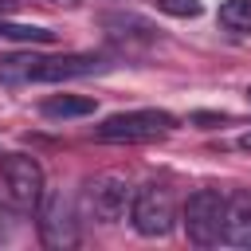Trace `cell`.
Masks as SVG:
<instances>
[{
	"label": "cell",
	"instance_id": "9",
	"mask_svg": "<svg viewBox=\"0 0 251 251\" xmlns=\"http://www.w3.org/2000/svg\"><path fill=\"white\" fill-rule=\"evenodd\" d=\"M94 114V98L86 94H55L43 102V118H86Z\"/></svg>",
	"mask_w": 251,
	"mask_h": 251
},
{
	"label": "cell",
	"instance_id": "8",
	"mask_svg": "<svg viewBox=\"0 0 251 251\" xmlns=\"http://www.w3.org/2000/svg\"><path fill=\"white\" fill-rule=\"evenodd\" d=\"M224 239L235 247H251V192H231L224 208Z\"/></svg>",
	"mask_w": 251,
	"mask_h": 251
},
{
	"label": "cell",
	"instance_id": "3",
	"mask_svg": "<svg viewBox=\"0 0 251 251\" xmlns=\"http://www.w3.org/2000/svg\"><path fill=\"white\" fill-rule=\"evenodd\" d=\"M129 220H133V227H137L141 235H149V239L169 235V231L176 227V200H173V192H169L165 184H157V180L133 188Z\"/></svg>",
	"mask_w": 251,
	"mask_h": 251
},
{
	"label": "cell",
	"instance_id": "12",
	"mask_svg": "<svg viewBox=\"0 0 251 251\" xmlns=\"http://www.w3.org/2000/svg\"><path fill=\"white\" fill-rule=\"evenodd\" d=\"M157 8H161L165 16H176V20L200 16V0H157Z\"/></svg>",
	"mask_w": 251,
	"mask_h": 251
},
{
	"label": "cell",
	"instance_id": "11",
	"mask_svg": "<svg viewBox=\"0 0 251 251\" xmlns=\"http://www.w3.org/2000/svg\"><path fill=\"white\" fill-rule=\"evenodd\" d=\"M0 39H20V43H51L55 35L47 27H35V24H8L0 20Z\"/></svg>",
	"mask_w": 251,
	"mask_h": 251
},
{
	"label": "cell",
	"instance_id": "10",
	"mask_svg": "<svg viewBox=\"0 0 251 251\" xmlns=\"http://www.w3.org/2000/svg\"><path fill=\"white\" fill-rule=\"evenodd\" d=\"M220 24L227 31L251 35V0H224L220 4Z\"/></svg>",
	"mask_w": 251,
	"mask_h": 251
},
{
	"label": "cell",
	"instance_id": "5",
	"mask_svg": "<svg viewBox=\"0 0 251 251\" xmlns=\"http://www.w3.org/2000/svg\"><path fill=\"white\" fill-rule=\"evenodd\" d=\"M35 227L47 247H75L78 243V212L63 188L43 192V200L35 204Z\"/></svg>",
	"mask_w": 251,
	"mask_h": 251
},
{
	"label": "cell",
	"instance_id": "7",
	"mask_svg": "<svg viewBox=\"0 0 251 251\" xmlns=\"http://www.w3.org/2000/svg\"><path fill=\"white\" fill-rule=\"evenodd\" d=\"M0 176H4V184H8V196H12V204L20 208V212H31L39 200H43V169H39V161L35 157H27V153H8L4 161H0Z\"/></svg>",
	"mask_w": 251,
	"mask_h": 251
},
{
	"label": "cell",
	"instance_id": "15",
	"mask_svg": "<svg viewBox=\"0 0 251 251\" xmlns=\"http://www.w3.org/2000/svg\"><path fill=\"white\" fill-rule=\"evenodd\" d=\"M51 4H75V0H51Z\"/></svg>",
	"mask_w": 251,
	"mask_h": 251
},
{
	"label": "cell",
	"instance_id": "4",
	"mask_svg": "<svg viewBox=\"0 0 251 251\" xmlns=\"http://www.w3.org/2000/svg\"><path fill=\"white\" fill-rule=\"evenodd\" d=\"M224 208H227V196L220 188H196L188 200H184V231L196 247H212L224 239Z\"/></svg>",
	"mask_w": 251,
	"mask_h": 251
},
{
	"label": "cell",
	"instance_id": "14",
	"mask_svg": "<svg viewBox=\"0 0 251 251\" xmlns=\"http://www.w3.org/2000/svg\"><path fill=\"white\" fill-rule=\"evenodd\" d=\"M239 149H247V153H251V129H247V133L239 137Z\"/></svg>",
	"mask_w": 251,
	"mask_h": 251
},
{
	"label": "cell",
	"instance_id": "6",
	"mask_svg": "<svg viewBox=\"0 0 251 251\" xmlns=\"http://www.w3.org/2000/svg\"><path fill=\"white\" fill-rule=\"evenodd\" d=\"M82 200H86V212H90L94 220L118 224V220L129 212V204H133V184H129L126 176H118V173H102V176L86 180Z\"/></svg>",
	"mask_w": 251,
	"mask_h": 251
},
{
	"label": "cell",
	"instance_id": "1",
	"mask_svg": "<svg viewBox=\"0 0 251 251\" xmlns=\"http://www.w3.org/2000/svg\"><path fill=\"white\" fill-rule=\"evenodd\" d=\"M102 71H110V59L106 55H86V51H71V55L20 51V55L0 59V78L4 82H67V78H86V75H102Z\"/></svg>",
	"mask_w": 251,
	"mask_h": 251
},
{
	"label": "cell",
	"instance_id": "17",
	"mask_svg": "<svg viewBox=\"0 0 251 251\" xmlns=\"http://www.w3.org/2000/svg\"><path fill=\"white\" fill-rule=\"evenodd\" d=\"M247 102H251V86H247Z\"/></svg>",
	"mask_w": 251,
	"mask_h": 251
},
{
	"label": "cell",
	"instance_id": "13",
	"mask_svg": "<svg viewBox=\"0 0 251 251\" xmlns=\"http://www.w3.org/2000/svg\"><path fill=\"white\" fill-rule=\"evenodd\" d=\"M16 231H20V216H16V208L0 204V243H12Z\"/></svg>",
	"mask_w": 251,
	"mask_h": 251
},
{
	"label": "cell",
	"instance_id": "2",
	"mask_svg": "<svg viewBox=\"0 0 251 251\" xmlns=\"http://www.w3.org/2000/svg\"><path fill=\"white\" fill-rule=\"evenodd\" d=\"M176 129V118L169 110H122L110 114L94 133L98 141H157Z\"/></svg>",
	"mask_w": 251,
	"mask_h": 251
},
{
	"label": "cell",
	"instance_id": "16",
	"mask_svg": "<svg viewBox=\"0 0 251 251\" xmlns=\"http://www.w3.org/2000/svg\"><path fill=\"white\" fill-rule=\"evenodd\" d=\"M4 8H8V0H0V12H4Z\"/></svg>",
	"mask_w": 251,
	"mask_h": 251
}]
</instances>
